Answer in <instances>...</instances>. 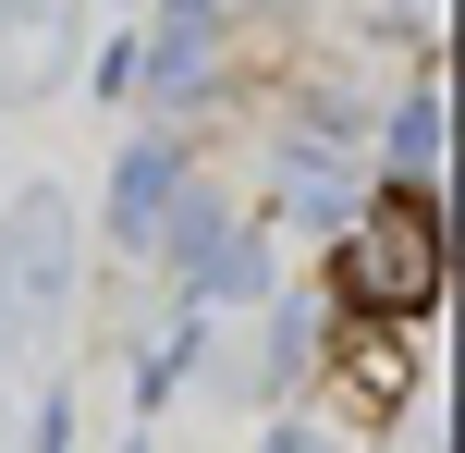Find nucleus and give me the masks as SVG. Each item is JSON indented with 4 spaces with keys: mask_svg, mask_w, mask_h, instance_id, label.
Instances as JSON below:
<instances>
[{
    "mask_svg": "<svg viewBox=\"0 0 465 453\" xmlns=\"http://www.w3.org/2000/svg\"><path fill=\"white\" fill-rule=\"evenodd\" d=\"M343 307L355 319H429L441 307V209L417 184H380L343 233Z\"/></svg>",
    "mask_w": 465,
    "mask_h": 453,
    "instance_id": "obj_1",
    "label": "nucleus"
},
{
    "mask_svg": "<svg viewBox=\"0 0 465 453\" xmlns=\"http://www.w3.org/2000/svg\"><path fill=\"white\" fill-rule=\"evenodd\" d=\"M331 392H343V417L392 429V417H404V392H417V356H404V319H343V343H331Z\"/></svg>",
    "mask_w": 465,
    "mask_h": 453,
    "instance_id": "obj_2",
    "label": "nucleus"
}]
</instances>
